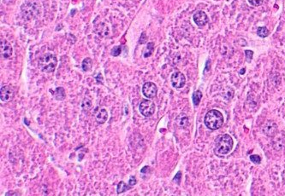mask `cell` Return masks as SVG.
<instances>
[{"label": "cell", "instance_id": "obj_1", "mask_svg": "<svg viewBox=\"0 0 285 196\" xmlns=\"http://www.w3.org/2000/svg\"><path fill=\"white\" fill-rule=\"evenodd\" d=\"M204 123L205 126L212 131L219 129L224 124V117L222 113L217 109L210 110L205 114Z\"/></svg>", "mask_w": 285, "mask_h": 196}, {"label": "cell", "instance_id": "obj_2", "mask_svg": "<svg viewBox=\"0 0 285 196\" xmlns=\"http://www.w3.org/2000/svg\"><path fill=\"white\" fill-rule=\"evenodd\" d=\"M57 65V59L56 55L51 53H46L42 55L38 62V66L40 69L45 73L54 72Z\"/></svg>", "mask_w": 285, "mask_h": 196}, {"label": "cell", "instance_id": "obj_3", "mask_svg": "<svg viewBox=\"0 0 285 196\" xmlns=\"http://www.w3.org/2000/svg\"><path fill=\"white\" fill-rule=\"evenodd\" d=\"M233 139L229 134H224L219 137L217 140L215 153L218 155H225L228 154L233 148Z\"/></svg>", "mask_w": 285, "mask_h": 196}, {"label": "cell", "instance_id": "obj_4", "mask_svg": "<svg viewBox=\"0 0 285 196\" xmlns=\"http://www.w3.org/2000/svg\"><path fill=\"white\" fill-rule=\"evenodd\" d=\"M139 110L143 116L150 117L155 112V104L149 99H144L139 105Z\"/></svg>", "mask_w": 285, "mask_h": 196}, {"label": "cell", "instance_id": "obj_5", "mask_svg": "<svg viewBox=\"0 0 285 196\" xmlns=\"http://www.w3.org/2000/svg\"><path fill=\"white\" fill-rule=\"evenodd\" d=\"M157 92H158L157 85L152 82H146L142 86V94L147 99L155 97Z\"/></svg>", "mask_w": 285, "mask_h": 196}, {"label": "cell", "instance_id": "obj_6", "mask_svg": "<svg viewBox=\"0 0 285 196\" xmlns=\"http://www.w3.org/2000/svg\"><path fill=\"white\" fill-rule=\"evenodd\" d=\"M171 85L176 89H182L186 84V78L181 72H175L171 78Z\"/></svg>", "mask_w": 285, "mask_h": 196}, {"label": "cell", "instance_id": "obj_7", "mask_svg": "<svg viewBox=\"0 0 285 196\" xmlns=\"http://www.w3.org/2000/svg\"><path fill=\"white\" fill-rule=\"evenodd\" d=\"M193 18H194L195 24L200 27H202L205 26L209 22V18H208L207 15L202 10L197 11L194 15Z\"/></svg>", "mask_w": 285, "mask_h": 196}, {"label": "cell", "instance_id": "obj_8", "mask_svg": "<svg viewBox=\"0 0 285 196\" xmlns=\"http://www.w3.org/2000/svg\"><path fill=\"white\" fill-rule=\"evenodd\" d=\"M14 97V91L8 85L2 86L0 90V99L4 102H11Z\"/></svg>", "mask_w": 285, "mask_h": 196}, {"label": "cell", "instance_id": "obj_9", "mask_svg": "<svg viewBox=\"0 0 285 196\" xmlns=\"http://www.w3.org/2000/svg\"><path fill=\"white\" fill-rule=\"evenodd\" d=\"M0 50H1V55L2 57L8 59L12 55V47L11 44L5 40L2 39L0 43Z\"/></svg>", "mask_w": 285, "mask_h": 196}, {"label": "cell", "instance_id": "obj_10", "mask_svg": "<svg viewBox=\"0 0 285 196\" xmlns=\"http://www.w3.org/2000/svg\"><path fill=\"white\" fill-rule=\"evenodd\" d=\"M95 118L99 124H104L108 119V113L104 108L99 109L95 115Z\"/></svg>", "mask_w": 285, "mask_h": 196}, {"label": "cell", "instance_id": "obj_11", "mask_svg": "<svg viewBox=\"0 0 285 196\" xmlns=\"http://www.w3.org/2000/svg\"><path fill=\"white\" fill-rule=\"evenodd\" d=\"M130 188H132V187L129 185L128 183L127 184V183H125L123 181H121V182L117 184V187H116V193L119 195V194H122V193L125 192V191L128 190V189H130Z\"/></svg>", "mask_w": 285, "mask_h": 196}, {"label": "cell", "instance_id": "obj_12", "mask_svg": "<svg viewBox=\"0 0 285 196\" xmlns=\"http://www.w3.org/2000/svg\"><path fill=\"white\" fill-rule=\"evenodd\" d=\"M53 95H54V97L56 98L57 100H58V101L63 100L65 98V91H64V89L63 87L56 88L55 91L53 92Z\"/></svg>", "mask_w": 285, "mask_h": 196}, {"label": "cell", "instance_id": "obj_13", "mask_svg": "<svg viewBox=\"0 0 285 196\" xmlns=\"http://www.w3.org/2000/svg\"><path fill=\"white\" fill-rule=\"evenodd\" d=\"M153 51H154V44L152 43V42H149L147 45V47L145 48L144 51H143V56L145 58L150 57L152 55Z\"/></svg>", "mask_w": 285, "mask_h": 196}, {"label": "cell", "instance_id": "obj_14", "mask_svg": "<svg viewBox=\"0 0 285 196\" xmlns=\"http://www.w3.org/2000/svg\"><path fill=\"white\" fill-rule=\"evenodd\" d=\"M92 66V62L91 58H89V57L85 58L81 63V67L84 72H89L91 70Z\"/></svg>", "mask_w": 285, "mask_h": 196}, {"label": "cell", "instance_id": "obj_15", "mask_svg": "<svg viewBox=\"0 0 285 196\" xmlns=\"http://www.w3.org/2000/svg\"><path fill=\"white\" fill-rule=\"evenodd\" d=\"M201 98H202V92L200 90H196L194 91V94H193V102H194V106H198L201 101Z\"/></svg>", "mask_w": 285, "mask_h": 196}, {"label": "cell", "instance_id": "obj_16", "mask_svg": "<svg viewBox=\"0 0 285 196\" xmlns=\"http://www.w3.org/2000/svg\"><path fill=\"white\" fill-rule=\"evenodd\" d=\"M92 108V102L88 98H84V100L81 102V108L83 111H89Z\"/></svg>", "mask_w": 285, "mask_h": 196}, {"label": "cell", "instance_id": "obj_17", "mask_svg": "<svg viewBox=\"0 0 285 196\" xmlns=\"http://www.w3.org/2000/svg\"><path fill=\"white\" fill-rule=\"evenodd\" d=\"M269 30L265 27H260L258 29H257V35L260 38H265L269 35Z\"/></svg>", "mask_w": 285, "mask_h": 196}, {"label": "cell", "instance_id": "obj_18", "mask_svg": "<svg viewBox=\"0 0 285 196\" xmlns=\"http://www.w3.org/2000/svg\"><path fill=\"white\" fill-rule=\"evenodd\" d=\"M122 52V47L121 46H115L114 48L111 50V54L113 56H118L119 55L121 54Z\"/></svg>", "mask_w": 285, "mask_h": 196}, {"label": "cell", "instance_id": "obj_19", "mask_svg": "<svg viewBox=\"0 0 285 196\" xmlns=\"http://www.w3.org/2000/svg\"><path fill=\"white\" fill-rule=\"evenodd\" d=\"M250 160H251L253 163L259 164H260V162H261V158L259 155H257V154H253V155L250 156Z\"/></svg>", "mask_w": 285, "mask_h": 196}, {"label": "cell", "instance_id": "obj_20", "mask_svg": "<svg viewBox=\"0 0 285 196\" xmlns=\"http://www.w3.org/2000/svg\"><path fill=\"white\" fill-rule=\"evenodd\" d=\"M147 34H146V33H142L141 35H140V39H139V44H145V43H147Z\"/></svg>", "mask_w": 285, "mask_h": 196}, {"label": "cell", "instance_id": "obj_21", "mask_svg": "<svg viewBox=\"0 0 285 196\" xmlns=\"http://www.w3.org/2000/svg\"><path fill=\"white\" fill-rule=\"evenodd\" d=\"M248 3H249L251 5L255 6V7L261 5V4H263V2H264V0H248Z\"/></svg>", "mask_w": 285, "mask_h": 196}, {"label": "cell", "instance_id": "obj_22", "mask_svg": "<svg viewBox=\"0 0 285 196\" xmlns=\"http://www.w3.org/2000/svg\"><path fill=\"white\" fill-rule=\"evenodd\" d=\"M188 118H187L186 116H184L183 118H182L181 120L178 121L179 125L182 126V127H185V126L188 125Z\"/></svg>", "mask_w": 285, "mask_h": 196}, {"label": "cell", "instance_id": "obj_23", "mask_svg": "<svg viewBox=\"0 0 285 196\" xmlns=\"http://www.w3.org/2000/svg\"><path fill=\"white\" fill-rule=\"evenodd\" d=\"M181 178H182V172H178L176 173V175L175 176L173 181L176 182V183H177L178 184H180V183H181Z\"/></svg>", "mask_w": 285, "mask_h": 196}, {"label": "cell", "instance_id": "obj_24", "mask_svg": "<svg viewBox=\"0 0 285 196\" xmlns=\"http://www.w3.org/2000/svg\"><path fill=\"white\" fill-rule=\"evenodd\" d=\"M136 183H137V180L136 178H135V176H130L129 181H128V184L131 186V187H134Z\"/></svg>", "mask_w": 285, "mask_h": 196}, {"label": "cell", "instance_id": "obj_25", "mask_svg": "<svg viewBox=\"0 0 285 196\" xmlns=\"http://www.w3.org/2000/svg\"><path fill=\"white\" fill-rule=\"evenodd\" d=\"M245 54H246V57H247V61L248 62L251 61L252 58H253V52L252 50H245Z\"/></svg>", "mask_w": 285, "mask_h": 196}, {"label": "cell", "instance_id": "obj_26", "mask_svg": "<svg viewBox=\"0 0 285 196\" xmlns=\"http://www.w3.org/2000/svg\"><path fill=\"white\" fill-rule=\"evenodd\" d=\"M6 195H21V194H18V193H11V192H8V193H6Z\"/></svg>", "mask_w": 285, "mask_h": 196}, {"label": "cell", "instance_id": "obj_27", "mask_svg": "<svg viewBox=\"0 0 285 196\" xmlns=\"http://www.w3.org/2000/svg\"><path fill=\"white\" fill-rule=\"evenodd\" d=\"M244 72H245V69H242V70L240 72V74H242V73H244Z\"/></svg>", "mask_w": 285, "mask_h": 196}]
</instances>
